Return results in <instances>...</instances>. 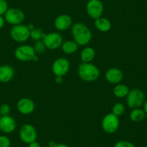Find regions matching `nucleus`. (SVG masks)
Masks as SVG:
<instances>
[{
  "label": "nucleus",
  "mask_w": 147,
  "mask_h": 147,
  "mask_svg": "<svg viewBox=\"0 0 147 147\" xmlns=\"http://www.w3.org/2000/svg\"><path fill=\"white\" fill-rule=\"evenodd\" d=\"M71 32L74 41L79 46H84L89 44L92 40V32L90 28L82 22H76L71 28Z\"/></svg>",
  "instance_id": "obj_1"
},
{
  "label": "nucleus",
  "mask_w": 147,
  "mask_h": 147,
  "mask_svg": "<svg viewBox=\"0 0 147 147\" xmlns=\"http://www.w3.org/2000/svg\"><path fill=\"white\" fill-rule=\"evenodd\" d=\"M78 74L82 80L92 82L98 80L100 75V69L92 63H82L78 67Z\"/></svg>",
  "instance_id": "obj_2"
},
{
  "label": "nucleus",
  "mask_w": 147,
  "mask_h": 147,
  "mask_svg": "<svg viewBox=\"0 0 147 147\" xmlns=\"http://www.w3.org/2000/svg\"><path fill=\"white\" fill-rule=\"evenodd\" d=\"M126 97L127 105L131 109L141 107L145 102V94L142 90L138 88L130 90Z\"/></svg>",
  "instance_id": "obj_3"
},
{
  "label": "nucleus",
  "mask_w": 147,
  "mask_h": 147,
  "mask_svg": "<svg viewBox=\"0 0 147 147\" xmlns=\"http://www.w3.org/2000/svg\"><path fill=\"white\" fill-rule=\"evenodd\" d=\"M10 36L13 40L18 43H24L29 39L30 31L28 26L22 24L14 25L10 30Z\"/></svg>",
  "instance_id": "obj_4"
},
{
  "label": "nucleus",
  "mask_w": 147,
  "mask_h": 147,
  "mask_svg": "<svg viewBox=\"0 0 147 147\" xmlns=\"http://www.w3.org/2000/svg\"><path fill=\"white\" fill-rule=\"evenodd\" d=\"M119 125V118L112 113L105 115L102 120V128L107 134H114L118 129Z\"/></svg>",
  "instance_id": "obj_5"
},
{
  "label": "nucleus",
  "mask_w": 147,
  "mask_h": 147,
  "mask_svg": "<svg viewBox=\"0 0 147 147\" xmlns=\"http://www.w3.org/2000/svg\"><path fill=\"white\" fill-rule=\"evenodd\" d=\"M19 136L22 142L29 144L36 141L38 134H37L36 129L33 125L26 123L22 125L20 129Z\"/></svg>",
  "instance_id": "obj_6"
},
{
  "label": "nucleus",
  "mask_w": 147,
  "mask_h": 147,
  "mask_svg": "<svg viewBox=\"0 0 147 147\" xmlns=\"http://www.w3.org/2000/svg\"><path fill=\"white\" fill-rule=\"evenodd\" d=\"M86 11L90 18L96 20L102 17L104 5L101 0H89L86 5Z\"/></svg>",
  "instance_id": "obj_7"
},
{
  "label": "nucleus",
  "mask_w": 147,
  "mask_h": 147,
  "mask_svg": "<svg viewBox=\"0 0 147 147\" xmlns=\"http://www.w3.org/2000/svg\"><path fill=\"white\" fill-rule=\"evenodd\" d=\"M15 57L20 61H32L34 56L37 54L34 48L29 45H23L17 48L15 51Z\"/></svg>",
  "instance_id": "obj_8"
},
{
  "label": "nucleus",
  "mask_w": 147,
  "mask_h": 147,
  "mask_svg": "<svg viewBox=\"0 0 147 147\" xmlns=\"http://www.w3.org/2000/svg\"><path fill=\"white\" fill-rule=\"evenodd\" d=\"M42 40L44 43L46 49L50 50H55L61 47L63 43V38L61 35L56 32L46 34Z\"/></svg>",
  "instance_id": "obj_9"
},
{
  "label": "nucleus",
  "mask_w": 147,
  "mask_h": 147,
  "mask_svg": "<svg viewBox=\"0 0 147 147\" xmlns=\"http://www.w3.org/2000/svg\"><path fill=\"white\" fill-rule=\"evenodd\" d=\"M5 20L10 25H20L25 20V14L18 8H9L5 14Z\"/></svg>",
  "instance_id": "obj_10"
},
{
  "label": "nucleus",
  "mask_w": 147,
  "mask_h": 147,
  "mask_svg": "<svg viewBox=\"0 0 147 147\" xmlns=\"http://www.w3.org/2000/svg\"><path fill=\"white\" fill-rule=\"evenodd\" d=\"M70 69V63L65 58H59L54 61L52 65V71L56 77L65 76Z\"/></svg>",
  "instance_id": "obj_11"
},
{
  "label": "nucleus",
  "mask_w": 147,
  "mask_h": 147,
  "mask_svg": "<svg viewBox=\"0 0 147 147\" xmlns=\"http://www.w3.org/2000/svg\"><path fill=\"white\" fill-rule=\"evenodd\" d=\"M73 25V20L70 15L62 14L59 15L54 20V26L59 31H65Z\"/></svg>",
  "instance_id": "obj_12"
},
{
  "label": "nucleus",
  "mask_w": 147,
  "mask_h": 147,
  "mask_svg": "<svg viewBox=\"0 0 147 147\" xmlns=\"http://www.w3.org/2000/svg\"><path fill=\"white\" fill-rule=\"evenodd\" d=\"M16 121L15 120L8 115H2L0 118V131L5 134H11L16 129Z\"/></svg>",
  "instance_id": "obj_13"
},
{
  "label": "nucleus",
  "mask_w": 147,
  "mask_h": 147,
  "mask_svg": "<svg viewBox=\"0 0 147 147\" xmlns=\"http://www.w3.org/2000/svg\"><path fill=\"white\" fill-rule=\"evenodd\" d=\"M35 103L31 99L28 97L21 98L17 104L18 111L22 115H30L35 110Z\"/></svg>",
  "instance_id": "obj_14"
},
{
  "label": "nucleus",
  "mask_w": 147,
  "mask_h": 147,
  "mask_svg": "<svg viewBox=\"0 0 147 147\" xmlns=\"http://www.w3.org/2000/svg\"><path fill=\"white\" fill-rule=\"evenodd\" d=\"M105 80L110 84H120L123 78V74L122 71L115 67L109 69L105 72Z\"/></svg>",
  "instance_id": "obj_15"
},
{
  "label": "nucleus",
  "mask_w": 147,
  "mask_h": 147,
  "mask_svg": "<svg viewBox=\"0 0 147 147\" xmlns=\"http://www.w3.org/2000/svg\"><path fill=\"white\" fill-rule=\"evenodd\" d=\"M15 76L13 67L9 65L0 66V82L7 83L10 82Z\"/></svg>",
  "instance_id": "obj_16"
},
{
  "label": "nucleus",
  "mask_w": 147,
  "mask_h": 147,
  "mask_svg": "<svg viewBox=\"0 0 147 147\" xmlns=\"http://www.w3.org/2000/svg\"><path fill=\"white\" fill-rule=\"evenodd\" d=\"M94 26L100 32H107L110 30L112 25L108 19L103 18V17H100V18L94 20Z\"/></svg>",
  "instance_id": "obj_17"
},
{
  "label": "nucleus",
  "mask_w": 147,
  "mask_h": 147,
  "mask_svg": "<svg viewBox=\"0 0 147 147\" xmlns=\"http://www.w3.org/2000/svg\"><path fill=\"white\" fill-rule=\"evenodd\" d=\"M96 56L94 49L92 47H85L80 53V58L82 63H91Z\"/></svg>",
  "instance_id": "obj_18"
},
{
  "label": "nucleus",
  "mask_w": 147,
  "mask_h": 147,
  "mask_svg": "<svg viewBox=\"0 0 147 147\" xmlns=\"http://www.w3.org/2000/svg\"><path fill=\"white\" fill-rule=\"evenodd\" d=\"M79 45L74 40H67L62 43L61 49L66 54H72L78 50Z\"/></svg>",
  "instance_id": "obj_19"
},
{
  "label": "nucleus",
  "mask_w": 147,
  "mask_h": 147,
  "mask_svg": "<svg viewBox=\"0 0 147 147\" xmlns=\"http://www.w3.org/2000/svg\"><path fill=\"white\" fill-rule=\"evenodd\" d=\"M129 116L130 119L134 122H141L146 118V113L143 109L138 107V108L132 109Z\"/></svg>",
  "instance_id": "obj_20"
},
{
  "label": "nucleus",
  "mask_w": 147,
  "mask_h": 147,
  "mask_svg": "<svg viewBox=\"0 0 147 147\" xmlns=\"http://www.w3.org/2000/svg\"><path fill=\"white\" fill-rule=\"evenodd\" d=\"M129 88L128 86L123 84H118L113 89V94L118 98H124L127 97L129 93Z\"/></svg>",
  "instance_id": "obj_21"
},
{
  "label": "nucleus",
  "mask_w": 147,
  "mask_h": 147,
  "mask_svg": "<svg viewBox=\"0 0 147 147\" xmlns=\"http://www.w3.org/2000/svg\"><path fill=\"white\" fill-rule=\"evenodd\" d=\"M46 34L42 31L41 29L38 28H35L33 30L30 31V38L35 41H38V40H42L44 38Z\"/></svg>",
  "instance_id": "obj_22"
},
{
  "label": "nucleus",
  "mask_w": 147,
  "mask_h": 147,
  "mask_svg": "<svg viewBox=\"0 0 147 147\" xmlns=\"http://www.w3.org/2000/svg\"><path fill=\"white\" fill-rule=\"evenodd\" d=\"M125 105L122 103H116V104L114 105L112 107V113H113L114 115H115L116 116L119 117L123 115V114L125 113Z\"/></svg>",
  "instance_id": "obj_23"
},
{
  "label": "nucleus",
  "mask_w": 147,
  "mask_h": 147,
  "mask_svg": "<svg viewBox=\"0 0 147 147\" xmlns=\"http://www.w3.org/2000/svg\"><path fill=\"white\" fill-rule=\"evenodd\" d=\"M34 50H35V53H44L45 51H46V47L45 46L44 43L43 42V40H38V41H36L35 46H34Z\"/></svg>",
  "instance_id": "obj_24"
},
{
  "label": "nucleus",
  "mask_w": 147,
  "mask_h": 147,
  "mask_svg": "<svg viewBox=\"0 0 147 147\" xmlns=\"http://www.w3.org/2000/svg\"><path fill=\"white\" fill-rule=\"evenodd\" d=\"M11 141L6 136H0V147H9Z\"/></svg>",
  "instance_id": "obj_25"
},
{
  "label": "nucleus",
  "mask_w": 147,
  "mask_h": 147,
  "mask_svg": "<svg viewBox=\"0 0 147 147\" xmlns=\"http://www.w3.org/2000/svg\"><path fill=\"white\" fill-rule=\"evenodd\" d=\"M113 147H136V146L131 141H119L115 143Z\"/></svg>",
  "instance_id": "obj_26"
},
{
  "label": "nucleus",
  "mask_w": 147,
  "mask_h": 147,
  "mask_svg": "<svg viewBox=\"0 0 147 147\" xmlns=\"http://www.w3.org/2000/svg\"><path fill=\"white\" fill-rule=\"evenodd\" d=\"M11 108L8 104L4 103L0 106V113L2 115H8L10 113Z\"/></svg>",
  "instance_id": "obj_27"
},
{
  "label": "nucleus",
  "mask_w": 147,
  "mask_h": 147,
  "mask_svg": "<svg viewBox=\"0 0 147 147\" xmlns=\"http://www.w3.org/2000/svg\"><path fill=\"white\" fill-rule=\"evenodd\" d=\"M8 9V3L6 0H0V15H5Z\"/></svg>",
  "instance_id": "obj_28"
},
{
  "label": "nucleus",
  "mask_w": 147,
  "mask_h": 147,
  "mask_svg": "<svg viewBox=\"0 0 147 147\" xmlns=\"http://www.w3.org/2000/svg\"><path fill=\"white\" fill-rule=\"evenodd\" d=\"M28 147H41V146H40V144L38 142H37L35 141L28 144Z\"/></svg>",
  "instance_id": "obj_29"
},
{
  "label": "nucleus",
  "mask_w": 147,
  "mask_h": 147,
  "mask_svg": "<svg viewBox=\"0 0 147 147\" xmlns=\"http://www.w3.org/2000/svg\"><path fill=\"white\" fill-rule=\"evenodd\" d=\"M5 22H6V21H5V18H3V17L0 15V29H2V28L5 26Z\"/></svg>",
  "instance_id": "obj_30"
},
{
  "label": "nucleus",
  "mask_w": 147,
  "mask_h": 147,
  "mask_svg": "<svg viewBox=\"0 0 147 147\" xmlns=\"http://www.w3.org/2000/svg\"><path fill=\"white\" fill-rule=\"evenodd\" d=\"M55 82H56L57 84H61V83L63 82V77H56V78H55Z\"/></svg>",
  "instance_id": "obj_31"
},
{
  "label": "nucleus",
  "mask_w": 147,
  "mask_h": 147,
  "mask_svg": "<svg viewBox=\"0 0 147 147\" xmlns=\"http://www.w3.org/2000/svg\"><path fill=\"white\" fill-rule=\"evenodd\" d=\"M57 143L56 142V141H49V144H48V146H49V147H56V146H57Z\"/></svg>",
  "instance_id": "obj_32"
},
{
  "label": "nucleus",
  "mask_w": 147,
  "mask_h": 147,
  "mask_svg": "<svg viewBox=\"0 0 147 147\" xmlns=\"http://www.w3.org/2000/svg\"><path fill=\"white\" fill-rule=\"evenodd\" d=\"M143 106H144V108H143V110H144V112H145L146 113V118H147V100H145V102H144V105H143Z\"/></svg>",
  "instance_id": "obj_33"
},
{
  "label": "nucleus",
  "mask_w": 147,
  "mask_h": 147,
  "mask_svg": "<svg viewBox=\"0 0 147 147\" xmlns=\"http://www.w3.org/2000/svg\"><path fill=\"white\" fill-rule=\"evenodd\" d=\"M27 26H28V29L30 30V31H31L32 30H33L34 28H35V26H34L33 24H29V25H28Z\"/></svg>",
  "instance_id": "obj_34"
},
{
  "label": "nucleus",
  "mask_w": 147,
  "mask_h": 147,
  "mask_svg": "<svg viewBox=\"0 0 147 147\" xmlns=\"http://www.w3.org/2000/svg\"><path fill=\"white\" fill-rule=\"evenodd\" d=\"M56 147H69V146L66 145V144H58L57 146Z\"/></svg>",
  "instance_id": "obj_35"
},
{
  "label": "nucleus",
  "mask_w": 147,
  "mask_h": 147,
  "mask_svg": "<svg viewBox=\"0 0 147 147\" xmlns=\"http://www.w3.org/2000/svg\"><path fill=\"white\" fill-rule=\"evenodd\" d=\"M39 60V58H38V56H37V54L35 55V56H34V58H33V59H32V61H35V62H36V61H38Z\"/></svg>",
  "instance_id": "obj_36"
},
{
  "label": "nucleus",
  "mask_w": 147,
  "mask_h": 147,
  "mask_svg": "<svg viewBox=\"0 0 147 147\" xmlns=\"http://www.w3.org/2000/svg\"><path fill=\"white\" fill-rule=\"evenodd\" d=\"M1 117H2V115H1V113H0V118H1Z\"/></svg>",
  "instance_id": "obj_37"
},
{
  "label": "nucleus",
  "mask_w": 147,
  "mask_h": 147,
  "mask_svg": "<svg viewBox=\"0 0 147 147\" xmlns=\"http://www.w3.org/2000/svg\"><path fill=\"white\" fill-rule=\"evenodd\" d=\"M146 1H147V0H146Z\"/></svg>",
  "instance_id": "obj_38"
}]
</instances>
